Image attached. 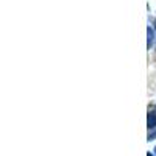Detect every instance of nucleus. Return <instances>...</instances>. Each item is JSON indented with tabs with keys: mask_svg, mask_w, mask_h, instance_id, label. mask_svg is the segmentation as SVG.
Wrapping results in <instances>:
<instances>
[{
	"mask_svg": "<svg viewBox=\"0 0 156 156\" xmlns=\"http://www.w3.org/2000/svg\"><path fill=\"white\" fill-rule=\"evenodd\" d=\"M156 126V112L151 111L148 112V128H154Z\"/></svg>",
	"mask_w": 156,
	"mask_h": 156,
	"instance_id": "1",
	"label": "nucleus"
},
{
	"mask_svg": "<svg viewBox=\"0 0 156 156\" xmlns=\"http://www.w3.org/2000/svg\"><path fill=\"white\" fill-rule=\"evenodd\" d=\"M147 33H148V48L153 45V42H154V31H153V28H150L148 27V30H147Z\"/></svg>",
	"mask_w": 156,
	"mask_h": 156,
	"instance_id": "2",
	"label": "nucleus"
},
{
	"mask_svg": "<svg viewBox=\"0 0 156 156\" xmlns=\"http://www.w3.org/2000/svg\"><path fill=\"white\" fill-rule=\"evenodd\" d=\"M153 139H156V131L151 133V134H148V140H153Z\"/></svg>",
	"mask_w": 156,
	"mask_h": 156,
	"instance_id": "3",
	"label": "nucleus"
},
{
	"mask_svg": "<svg viewBox=\"0 0 156 156\" xmlns=\"http://www.w3.org/2000/svg\"><path fill=\"white\" fill-rule=\"evenodd\" d=\"M147 156H153V154H150V153H148V154H147Z\"/></svg>",
	"mask_w": 156,
	"mask_h": 156,
	"instance_id": "4",
	"label": "nucleus"
},
{
	"mask_svg": "<svg viewBox=\"0 0 156 156\" xmlns=\"http://www.w3.org/2000/svg\"><path fill=\"white\" fill-rule=\"evenodd\" d=\"M154 154H156V148H154Z\"/></svg>",
	"mask_w": 156,
	"mask_h": 156,
	"instance_id": "5",
	"label": "nucleus"
},
{
	"mask_svg": "<svg viewBox=\"0 0 156 156\" xmlns=\"http://www.w3.org/2000/svg\"><path fill=\"white\" fill-rule=\"evenodd\" d=\"M154 23H156V20H154Z\"/></svg>",
	"mask_w": 156,
	"mask_h": 156,
	"instance_id": "6",
	"label": "nucleus"
}]
</instances>
